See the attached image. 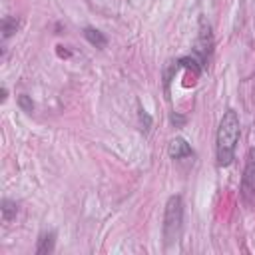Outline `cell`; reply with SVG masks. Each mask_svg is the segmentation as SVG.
<instances>
[{
    "instance_id": "cell-1",
    "label": "cell",
    "mask_w": 255,
    "mask_h": 255,
    "mask_svg": "<svg viewBox=\"0 0 255 255\" xmlns=\"http://www.w3.org/2000/svg\"><path fill=\"white\" fill-rule=\"evenodd\" d=\"M241 135V124H239V116L235 110H227L219 122L217 133H215V157H217V165L227 167L233 163L235 159V149H237V141Z\"/></svg>"
},
{
    "instance_id": "cell-2",
    "label": "cell",
    "mask_w": 255,
    "mask_h": 255,
    "mask_svg": "<svg viewBox=\"0 0 255 255\" xmlns=\"http://www.w3.org/2000/svg\"><path fill=\"white\" fill-rule=\"evenodd\" d=\"M181 229H183V199L181 195H171L165 203L163 225H161L165 245L177 243L181 237Z\"/></svg>"
},
{
    "instance_id": "cell-3",
    "label": "cell",
    "mask_w": 255,
    "mask_h": 255,
    "mask_svg": "<svg viewBox=\"0 0 255 255\" xmlns=\"http://www.w3.org/2000/svg\"><path fill=\"white\" fill-rule=\"evenodd\" d=\"M213 56V34H211V24L205 20V16L199 18V36L195 42V58L199 60V64L205 68L209 66Z\"/></svg>"
},
{
    "instance_id": "cell-4",
    "label": "cell",
    "mask_w": 255,
    "mask_h": 255,
    "mask_svg": "<svg viewBox=\"0 0 255 255\" xmlns=\"http://www.w3.org/2000/svg\"><path fill=\"white\" fill-rule=\"evenodd\" d=\"M241 187H243V193H245V195L255 193V149L249 151L247 165H245L243 179H241Z\"/></svg>"
},
{
    "instance_id": "cell-5",
    "label": "cell",
    "mask_w": 255,
    "mask_h": 255,
    "mask_svg": "<svg viewBox=\"0 0 255 255\" xmlns=\"http://www.w3.org/2000/svg\"><path fill=\"white\" fill-rule=\"evenodd\" d=\"M167 151H169V155H171L173 159H185V157H191V155H193L191 145H189L183 137H173V139L169 141Z\"/></svg>"
},
{
    "instance_id": "cell-6",
    "label": "cell",
    "mask_w": 255,
    "mask_h": 255,
    "mask_svg": "<svg viewBox=\"0 0 255 255\" xmlns=\"http://www.w3.org/2000/svg\"><path fill=\"white\" fill-rule=\"evenodd\" d=\"M54 243H56V233H54V231L42 233V235H40V239H38V247H36V253H38V255H46V253H52V251H54Z\"/></svg>"
},
{
    "instance_id": "cell-7",
    "label": "cell",
    "mask_w": 255,
    "mask_h": 255,
    "mask_svg": "<svg viewBox=\"0 0 255 255\" xmlns=\"http://www.w3.org/2000/svg\"><path fill=\"white\" fill-rule=\"evenodd\" d=\"M84 38L92 44V46H96V48H104L106 44H108V38L100 32V30H96V28H84Z\"/></svg>"
},
{
    "instance_id": "cell-8",
    "label": "cell",
    "mask_w": 255,
    "mask_h": 255,
    "mask_svg": "<svg viewBox=\"0 0 255 255\" xmlns=\"http://www.w3.org/2000/svg\"><path fill=\"white\" fill-rule=\"evenodd\" d=\"M16 213H18L16 201H12V199H2V219L8 223V221H12V219L16 217Z\"/></svg>"
},
{
    "instance_id": "cell-9",
    "label": "cell",
    "mask_w": 255,
    "mask_h": 255,
    "mask_svg": "<svg viewBox=\"0 0 255 255\" xmlns=\"http://www.w3.org/2000/svg\"><path fill=\"white\" fill-rule=\"evenodd\" d=\"M16 30H18V20L14 16H4V20H2V36L10 38Z\"/></svg>"
},
{
    "instance_id": "cell-10",
    "label": "cell",
    "mask_w": 255,
    "mask_h": 255,
    "mask_svg": "<svg viewBox=\"0 0 255 255\" xmlns=\"http://www.w3.org/2000/svg\"><path fill=\"white\" fill-rule=\"evenodd\" d=\"M18 106H20V108H22L24 112H28V114H30V112L34 110V102H32V100H30V98H28L26 94L18 96Z\"/></svg>"
},
{
    "instance_id": "cell-11",
    "label": "cell",
    "mask_w": 255,
    "mask_h": 255,
    "mask_svg": "<svg viewBox=\"0 0 255 255\" xmlns=\"http://www.w3.org/2000/svg\"><path fill=\"white\" fill-rule=\"evenodd\" d=\"M171 122H173V124H177V126H181L185 120H183L181 116H175V114H173V116H171Z\"/></svg>"
}]
</instances>
